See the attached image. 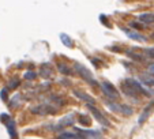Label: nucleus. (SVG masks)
Instances as JSON below:
<instances>
[{
  "label": "nucleus",
  "mask_w": 154,
  "mask_h": 139,
  "mask_svg": "<svg viewBox=\"0 0 154 139\" xmlns=\"http://www.w3.org/2000/svg\"><path fill=\"white\" fill-rule=\"evenodd\" d=\"M100 87L102 89L104 94L108 97V98H111V100H117V98L120 97V93L116 90V87H115L112 83H109L108 81H102L101 83H100Z\"/></svg>",
  "instance_id": "7ed1b4c3"
},
{
  "label": "nucleus",
  "mask_w": 154,
  "mask_h": 139,
  "mask_svg": "<svg viewBox=\"0 0 154 139\" xmlns=\"http://www.w3.org/2000/svg\"><path fill=\"white\" fill-rule=\"evenodd\" d=\"M32 112L35 113V115H41V116H45V115H56L57 112V108L51 105L49 102H44V104H40L37 107H33L32 108Z\"/></svg>",
  "instance_id": "f03ea898"
},
{
  "label": "nucleus",
  "mask_w": 154,
  "mask_h": 139,
  "mask_svg": "<svg viewBox=\"0 0 154 139\" xmlns=\"http://www.w3.org/2000/svg\"><path fill=\"white\" fill-rule=\"evenodd\" d=\"M117 113H122V115L124 116H131L132 113H134V109L131 107H128V105H122L119 104V108H117Z\"/></svg>",
  "instance_id": "ddd939ff"
},
{
  "label": "nucleus",
  "mask_w": 154,
  "mask_h": 139,
  "mask_svg": "<svg viewBox=\"0 0 154 139\" xmlns=\"http://www.w3.org/2000/svg\"><path fill=\"white\" fill-rule=\"evenodd\" d=\"M139 22H142L143 25H153L154 23V14L153 12H143L138 17Z\"/></svg>",
  "instance_id": "9b49d317"
},
{
  "label": "nucleus",
  "mask_w": 154,
  "mask_h": 139,
  "mask_svg": "<svg viewBox=\"0 0 154 139\" xmlns=\"http://www.w3.org/2000/svg\"><path fill=\"white\" fill-rule=\"evenodd\" d=\"M74 96L78 97V98H81V100H83V101H86L87 104H91V105L96 104V100H94L91 96L86 94L85 91H82V90H74Z\"/></svg>",
  "instance_id": "9d476101"
},
{
  "label": "nucleus",
  "mask_w": 154,
  "mask_h": 139,
  "mask_svg": "<svg viewBox=\"0 0 154 139\" xmlns=\"http://www.w3.org/2000/svg\"><path fill=\"white\" fill-rule=\"evenodd\" d=\"M146 53H147L151 59H154V48H147V49H146Z\"/></svg>",
  "instance_id": "393cba45"
},
{
  "label": "nucleus",
  "mask_w": 154,
  "mask_h": 139,
  "mask_svg": "<svg viewBox=\"0 0 154 139\" xmlns=\"http://www.w3.org/2000/svg\"><path fill=\"white\" fill-rule=\"evenodd\" d=\"M20 82L18 81V79H11V82L8 83V87H11V89H17L18 86H19Z\"/></svg>",
  "instance_id": "aec40b11"
},
{
  "label": "nucleus",
  "mask_w": 154,
  "mask_h": 139,
  "mask_svg": "<svg viewBox=\"0 0 154 139\" xmlns=\"http://www.w3.org/2000/svg\"><path fill=\"white\" fill-rule=\"evenodd\" d=\"M60 41L63 42V45H66L67 48H72L74 46V41L71 40V37L68 34H66V33H61L60 34Z\"/></svg>",
  "instance_id": "4468645a"
},
{
  "label": "nucleus",
  "mask_w": 154,
  "mask_h": 139,
  "mask_svg": "<svg viewBox=\"0 0 154 139\" xmlns=\"http://www.w3.org/2000/svg\"><path fill=\"white\" fill-rule=\"evenodd\" d=\"M48 70H49V68H48V67H47V68H45V67H42V71H41V75H42V76H45V78H48V76H49L51 74H52V71H48Z\"/></svg>",
  "instance_id": "412c9836"
},
{
  "label": "nucleus",
  "mask_w": 154,
  "mask_h": 139,
  "mask_svg": "<svg viewBox=\"0 0 154 139\" xmlns=\"http://www.w3.org/2000/svg\"><path fill=\"white\" fill-rule=\"evenodd\" d=\"M74 119H75L74 113H70L68 116L63 117V119H61L60 122L57 123V125H56V127H53V130H60V128L66 127V125H71V124H74Z\"/></svg>",
  "instance_id": "1a4fd4ad"
},
{
  "label": "nucleus",
  "mask_w": 154,
  "mask_h": 139,
  "mask_svg": "<svg viewBox=\"0 0 154 139\" xmlns=\"http://www.w3.org/2000/svg\"><path fill=\"white\" fill-rule=\"evenodd\" d=\"M75 70H76V73L79 74V76H81L82 79H85V81L90 85V86H93V87H98L100 86V85L97 83L96 79L93 78L91 73L85 66H82V64H79V63H75Z\"/></svg>",
  "instance_id": "f257e3e1"
},
{
  "label": "nucleus",
  "mask_w": 154,
  "mask_h": 139,
  "mask_svg": "<svg viewBox=\"0 0 154 139\" xmlns=\"http://www.w3.org/2000/svg\"><path fill=\"white\" fill-rule=\"evenodd\" d=\"M0 98L3 100V101H8V97H7V89L2 90V93H0Z\"/></svg>",
  "instance_id": "4be33fe9"
},
{
  "label": "nucleus",
  "mask_w": 154,
  "mask_h": 139,
  "mask_svg": "<svg viewBox=\"0 0 154 139\" xmlns=\"http://www.w3.org/2000/svg\"><path fill=\"white\" fill-rule=\"evenodd\" d=\"M23 78L27 79V81H34V79L37 78V74H35L34 71H27V73H25Z\"/></svg>",
  "instance_id": "6ab92c4d"
},
{
  "label": "nucleus",
  "mask_w": 154,
  "mask_h": 139,
  "mask_svg": "<svg viewBox=\"0 0 154 139\" xmlns=\"http://www.w3.org/2000/svg\"><path fill=\"white\" fill-rule=\"evenodd\" d=\"M153 109H154V101H151L150 104H149L147 107L143 109L142 115H140L139 119H138V123H139V124H143V123H145L146 120L150 117V115H151V112H153Z\"/></svg>",
  "instance_id": "6e6552de"
},
{
  "label": "nucleus",
  "mask_w": 154,
  "mask_h": 139,
  "mask_svg": "<svg viewBox=\"0 0 154 139\" xmlns=\"http://www.w3.org/2000/svg\"><path fill=\"white\" fill-rule=\"evenodd\" d=\"M57 139H83L81 135H76L72 132H61L60 135H57Z\"/></svg>",
  "instance_id": "2eb2a0df"
},
{
  "label": "nucleus",
  "mask_w": 154,
  "mask_h": 139,
  "mask_svg": "<svg viewBox=\"0 0 154 139\" xmlns=\"http://www.w3.org/2000/svg\"><path fill=\"white\" fill-rule=\"evenodd\" d=\"M127 56L131 57L132 60H137V61H143L145 60V56L140 55V53H137L135 51H127Z\"/></svg>",
  "instance_id": "dca6fc26"
},
{
  "label": "nucleus",
  "mask_w": 154,
  "mask_h": 139,
  "mask_svg": "<svg viewBox=\"0 0 154 139\" xmlns=\"http://www.w3.org/2000/svg\"><path fill=\"white\" fill-rule=\"evenodd\" d=\"M87 109H89V112H91V115L94 116V119L97 120V122L100 123V124H102V125H105V127H109L111 125V122L105 117L104 115H102L101 112H100L98 109H97L94 105H91V104H87Z\"/></svg>",
  "instance_id": "39448f33"
},
{
  "label": "nucleus",
  "mask_w": 154,
  "mask_h": 139,
  "mask_svg": "<svg viewBox=\"0 0 154 139\" xmlns=\"http://www.w3.org/2000/svg\"><path fill=\"white\" fill-rule=\"evenodd\" d=\"M0 122L3 123L4 125L7 127V131H8L10 136H11V139H15L17 138V131H15V123L14 120L10 117L7 113H2L0 115Z\"/></svg>",
  "instance_id": "20e7f679"
},
{
  "label": "nucleus",
  "mask_w": 154,
  "mask_h": 139,
  "mask_svg": "<svg viewBox=\"0 0 154 139\" xmlns=\"http://www.w3.org/2000/svg\"><path fill=\"white\" fill-rule=\"evenodd\" d=\"M78 122H79V124L85 125V127H89V125H90V117H89V116H85V115H79Z\"/></svg>",
  "instance_id": "a211bd4d"
},
{
  "label": "nucleus",
  "mask_w": 154,
  "mask_h": 139,
  "mask_svg": "<svg viewBox=\"0 0 154 139\" xmlns=\"http://www.w3.org/2000/svg\"><path fill=\"white\" fill-rule=\"evenodd\" d=\"M130 26L132 27V29H143V27H145V26H140L139 23H137V22H131Z\"/></svg>",
  "instance_id": "5701e85b"
},
{
  "label": "nucleus",
  "mask_w": 154,
  "mask_h": 139,
  "mask_svg": "<svg viewBox=\"0 0 154 139\" xmlns=\"http://www.w3.org/2000/svg\"><path fill=\"white\" fill-rule=\"evenodd\" d=\"M140 82L145 83L146 86H154V75H151L150 73L140 74Z\"/></svg>",
  "instance_id": "f8f14e48"
},
{
  "label": "nucleus",
  "mask_w": 154,
  "mask_h": 139,
  "mask_svg": "<svg viewBox=\"0 0 154 139\" xmlns=\"http://www.w3.org/2000/svg\"><path fill=\"white\" fill-rule=\"evenodd\" d=\"M57 68L60 70V73H61V74H64V75H72V74H74L72 70H71L70 67H67L66 64H59Z\"/></svg>",
  "instance_id": "f3484780"
},
{
  "label": "nucleus",
  "mask_w": 154,
  "mask_h": 139,
  "mask_svg": "<svg viewBox=\"0 0 154 139\" xmlns=\"http://www.w3.org/2000/svg\"><path fill=\"white\" fill-rule=\"evenodd\" d=\"M147 73H150L151 75H154V63H150L147 66Z\"/></svg>",
  "instance_id": "b1692460"
},
{
  "label": "nucleus",
  "mask_w": 154,
  "mask_h": 139,
  "mask_svg": "<svg viewBox=\"0 0 154 139\" xmlns=\"http://www.w3.org/2000/svg\"><path fill=\"white\" fill-rule=\"evenodd\" d=\"M78 134H82V138L83 139H101V134L98 131L94 130H81V128H76Z\"/></svg>",
  "instance_id": "423d86ee"
},
{
  "label": "nucleus",
  "mask_w": 154,
  "mask_h": 139,
  "mask_svg": "<svg viewBox=\"0 0 154 139\" xmlns=\"http://www.w3.org/2000/svg\"><path fill=\"white\" fill-rule=\"evenodd\" d=\"M123 32H124L125 36H127L128 38H131V40L138 41V42H146V37H143L140 33L135 32V30H132V29H124Z\"/></svg>",
  "instance_id": "0eeeda50"
}]
</instances>
